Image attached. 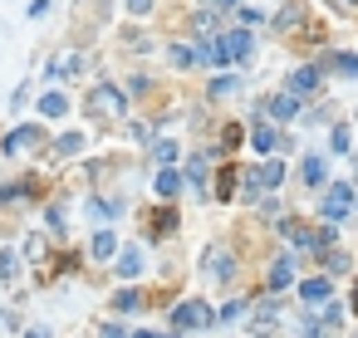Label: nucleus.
<instances>
[{
    "mask_svg": "<svg viewBox=\"0 0 358 338\" xmlns=\"http://www.w3.org/2000/svg\"><path fill=\"white\" fill-rule=\"evenodd\" d=\"M280 182H285V162H265L255 172H245V187H280Z\"/></svg>",
    "mask_w": 358,
    "mask_h": 338,
    "instance_id": "nucleus-1",
    "label": "nucleus"
},
{
    "mask_svg": "<svg viewBox=\"0 0 358 338\" xmlns=\"http://www.w3.org/2000/svg\"><path fill=\"white\" fill-rule=\"evenodd\" d=\"M348 206H353V187H329V196H324V216L339 220V216H348Z\"/></svg>",
    "mask_w": 358,
    "mask_h": 338,
    "instance_id": "nucleus-2",
    "label": "nucleus"
},
{
    "mask_svg": "<svg viewBox=\"0 0 358 338\" xmlns=\"http://www.w3.org/2000/svg\"><path fill=\"white\" fill-rule=\"evenodd\" d=\"M211 323V309H201V304H182L177 309V328H207Z\"/></svg>",
    "mask_w": 358,
    "mask_h": 338,
    "instance_id": "nucleus-3",
    "label": "nucleus"
},
{
    "mask_svg": "<svg viewBox=\"0 0 358 338\" xmlns=\"http://www.w3.org/2000/svg\"><path fill=\"white\" fill-rule=\"evenodd\" d=\"M93 108H98V113H123V93H118V88H109V84H104V88H93Z\"/></svg>",
    "mask_w": 358,
    "mask_h": 338,
    "instance_id": "nucleus-4",
    "label": "nucleus"
},
{
    "mask_svg": "<svg viewBox=\"0 0 358 338\" xmlns=\"http://www.w3.org/2000/svg\"><path fill=\"white\" fill-rule=\"evenodd\" d=\"M299 113V93H280V98H270V118H280V123H290Z\"/></svg>",
    "mask_w": 358,
    "mask_h": 338,
    "instance_id": "nucleus-5",
    "label": "nucleus"
},
{
    "mask_svg": "<svg viewBox=\"0 0 358 338\" xmlns=\"http://www.w3.org/2000/svg\"><path fill=\"white\" fill-rule=\"evenodd\" d=\"M319 88V69H294L290 74V93H314Z\"/></svg>",
    "mask_w": 358,
    "mask_h": 338,
    "instance_id": "nucleus-6",
    "label": "nucleus"
},
{
    "mask_svg": "<svg viewBox=\"0 0 358 338\" xmlns=\"http://www.w3.org/2000/svg\"><path fill=\"white\" fill-rule=\"evenodd\" d=\"M226 54H231V59H245V54H250V35L245 30H231L226 35Z\"/></svg>",
    "mask_w": 358,
    "mask_h": 338,
    "instance_id": "nucleus-7",
    "label": "nucleus"
},
{
    "mask_svg": "<svg viewBox=\"0 0 358 338\" xmlns=\"http://www.w3.org/2000/svg\"><path fill=\"white\" fill-rule=\"evenodd\" d=\"M290 279H294V260L285 255V260H275V270H270V285H275V290H285Z\"/></svg>",
    "mask_w": 358,
    "mask_h": 338,
    "instance_id": "nucleus-8",
    "label": "nucleus"
},
{
    "mask_svg": "<svg viewBox=\"0 0 358 338\" xmlns=\"http://www.w3.org/2000/svg\"><path fill=\"white\" fill-rule=\"evenodd\" d=\"M39 113H44V118H64V113H69V103H64V93H44V103H39Z\"/></svg>",
    "mask_w": 358,
    "mask_h": 338,
    "instance_id": "nucleus-9",
    "label": "nucleus"
},
{
    "mask_svg": "<svg viewBox=\"0 0 358 338\" xmlns=\"http://www.w3.org/2000/svg\"><path fill=\"white\" fill-rule=\"evenodd\" d=\"M113 250H118V241H113V231H98V236H93V260H109Z\"/></svg>",
    "mask_w": 358,
    "mask_h": 338,
    "instance_id": "nucleus-10",
    "label": "nucleus"
},
{
    "mask_svg": "<svg viewBox=\"0 0 358 338\" xmlns=\"http://www.w3.org/2000/svg\"><path fill=\"white\" fill-rule=\"evenodd\" d=\"M177 191H182V177L172 172V167H167V172L158 177V196H177Z\"/></svg>",
    "mask_w": 358,
    "mask_h": 338,
    "instance_id": "nucleus-11",
    "label": "nucleus"
},
{
    "mask_svg": "<svg viewBox=\"0 0 358 338\" xmlns=\"http://www.w3.org/2000/svg\"><path fill=\"white\" fill-rule=\"evenodd\" d=\"M299 294H304V299H310V304H319V299H329V279H310V285H304Z\"/></svg>",
    "mask_w": 358,
    "mask_h": 338,
    "instance_id": "nucleus-12",
    "label": "nucleus"
},
{
    "mask_svg": "<svg viewBox=\"0 0 358 338\" xmlns=\"http://www.w3.org/2000/svg\"><path fill=\"white\" fill-rule=\"evenodd\" d=\"M138 270H142V255H138V250H123V260H118V274H123V279H133Z\"/></svg>",
    "mask_w": 358,
    "mask_h": 338,
    "instance_id": "nucleus-13",
    "label": "nucleus"
},
{
    "mask_svg": "<svg viewBox=\"0 0 358 338\" xmlns=\"http://www.w3.org/2000/svg\"><path fill=\"white\" fill-rule=\"evenodd\" d=\"M55 147H59V157H74V152L84 147V133H64V138H59Z\"/></svg>",
    "mask_w": 358,
    "mask_h": 338,
    "instance_id": "nucleus-14",
    "label": "nucleus"
},
{
    "mask_svg": "<svg viewBox=\"0 0 358 338\" xmlns=\"http://www.w3.org/2000/svg\"><path fill=\"white\" fill-rule=\"evenodd\" d=\"M275 142H280V138H275L270 128H255V152H261V157H265V152H275Z\"/></svg>",
    "mask_w": 358,
    "mask_h": 338,
    "instance_id": "nucleus-15",
    "label": "nucleus"
},
{
    "mask_svg": "<svg viewBox=\"0 0 358 338\" xmlns=\"http://www.w3.org/2000/svg\"><path fill=\"white\" fill-rule=\"evenodd\" d=\"M304 182H310V187H319V182H324V162H319V157L304 162Z\"/></svg>",
    "mask_w": 358,
    "mask_h": 338,
    "instance_id": "nucleus-16",
    "label": "nucleus"
},
{
    "mask_svg": "<svg viewBox=\"0 0 358 338\" xmlns=\"http://www.w3.org/2000/svg\"><path fill=\"white\" fill-rule=\"evenodd\" d=\"M211 274H216V279H231V255L211 250Z\"/></svg>",
    "mask_w": 358,
    "mask_h": 338,
    "instance_id": "nucleus-17",
    "label": "nucleus"
},
{
    "mask_svg": "<svg viewBox=\"0 0 358 338\" xmlns=\"http://www.w3.org/2000/svg\"><path fill=\"white\" fill-rule=\"evenodd\" d=\"M334 64H339V74H358V54H334Z\"/></svg>",
    "mask_w": 358,
    "mask_h": 338,
    "instance_id": "nucleus-18",
    "label": "nucleus"
},
{
    "mask_svg": "<svg viewBox=\"0 0 358 338\" xmlns=\"http://www.w3.org/2000/svg\"><path fill=\"white\" fill-rule=\"evenodd\" d=\"M172 64H182V69H191V64H196V54H191V49H182V44H177V49H172Z\"/></svg>",
    "mask_w": 358,
    "mask_h": 338,
    "instance_id": "nucleus-19",
    "label": "nucleus"
},
{
    "mask_svg": "<svg viewBox=\"0 0 358 338\" xmlns=\"http://www.w3.org/2000/svg\"><path fill=\"white\" fill-rule=\"evenodd\" d=\"M299 20H304V10H299V6H290V10H280V30H285V25H299Z\"/></svg>",
    "mask_w": 358,
    "mask_h": 338,
    "instance_id": "nucleus-20",
    "label": "nucleus"
},
{
    "mask_svg": "<svg viewBox=\"0 0 358 338\" xmlns=\"http://www.w3.org/2000/svg\"><path fill=\"white\" fill-rule=\"evenodd\" d=\"M158 162H162V167L177 162V142H158Z\"/></svg>",
    "mask_w": 358,
    "mask_h": 338,
    "instance_id": "nucleus-21",
    "label": "nucleus"
},
{
    "mask_svg": "<svg viewBox=\"0 0 358 338\" xmlns=\"http://www.w3.org/2000/svg\"><path fill=\"white\" fill-rule=\"evenodd\" d=\"M138 304H142V299H138V294H133V290H123V294H118V309H123V314H133V309H138Z\"/></svg>",
    "mask_w": 358,
    "mask_h": 338,
    "instance_id": "nucleus-22",
    "label": "nucleus"
},
{
    "mask_svg": "<svg viewBox=\"0 0 358 338\" xmlns=\"http://www.w3.org/2000/svg\"><path fill=\"white\" fill-rule=\"evenodd\" d=\"M187 177H191V182H201V177H207V162H201V157H191V167H187Z\"/></svg>",
    "mask_w": 358,
    "mask_h": 338,
    "instance_id": "nucleus-23",
    "label": "nucleus"
},
{
    "mask_svg": "<svg viewBox=\"0 0 358 338\" xmlns=\"http://www.w3.org/2000/svg\"><path fill=\"white\" fill-rule=\"evenodd\" d=\"M334 152H348V128H334Z\"/></svg>",
    "mask_w": 358,
    "mask_h": 338,
    "instance_id": "nucleus-24",
    "label": "nucleus"
},
{
    "mask_svg": "<svg viewBox=\"0 0 358 338\" xmlns=\"http://www.w3.org/2000/svg\"><path fill=\"white\" fill-rule=\"evenodd\" d=\"M329 270H334V274H343V270H348V255H339V250H334V255H329Z\"/></svg>",
    "mask_w": 358,
    "mask_h": 338,
    "instance_id": "nucleus-25",
    "label": "nucleus"
},
{
    "mask_svg": "<svg viewBox=\"0 0 358 338\" xmlns=\"http://www.w3.org/2000/svg\"><path fill=\"white\" fill-rule=\"evenodd\" d=\"M104 338H123V328H113V323H109V328H104Z\"/></svg>",
    "mask_w": 358,
    "mask_h": 338,
    "instance_id": "nucleus-26",
    "label": "nucleus"
},
{
    "mask_svg": "<svg viewBox=\"0 0 358 338\" xmlns=\"http://www.w3.org/2000/svg\"><path fill=\"white\" fill-rule=\"evenodd\" d=\"M304 338H324V333H319V328H310V333H304Z\"/></svg>",
    "mask_w": 358,
    "mask_h": 338,
    "instance_id": "nucleus-27",
    "label": "nucleus"
},
{
    "mask_svg": "<svg viewBox=\"0 0 358 338\" xmlns=\"http://www.w3.org/2000/svg\"><path fill=\"white\" fill-rule=\"evenodd\" d=\"M138 338H158V333H138ZM167 338H177V333H167Z\"/></svg>",
    "mask_w": 358,
    "mask_h": 338,
    "instance_id": "nucleus-28",
    "label": "nucleus"
},
{
    "mask_svg": "<svg viewBox=\"0 0 358 338\" xmlns=\"http://www.w3.org/2000/svg\"><path fill=\"white\" fill-rule=\"evenodd\" d=\"M30 338H49V333H39V328H35V333H30Z\"/></svg>",
    "mask_w": 358,
    "mask_h": 338,
    "instance_id": "nucleus-29",
    "label": "nucleus"
},
{
    "mask_svg": "<svg viewBox=\"0 0 358 338\" xmlns=\"http://www.w3.org/2000/svg\"><path fill=\"white\" fill-rule=\"evenodd\" d=\"M216 6H236V0H216Z\"/></svg>",
    "mask_w": 358,
    "mask_h": 338,
    "instance_id": "nucleus-30",
    "label": "nucleus"
}]
</instances>
